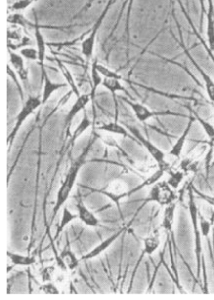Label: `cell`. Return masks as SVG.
Wrapping results in <instances>:
<instances>
[{
	"mask_svg": "<svg viewBox=\"0 0 214 300\" xmlns=\"http://www.w3.org/2000/svg\"><path fill=\"white\" fill-rule=\"evenodd\" d=\"M76 207L79 218L85 225L94 227L98 224L99 221L96 216L86 208L82 202H79Z\"/></svg>",
	"mask_w": 214,
	"mask_h": 300,
	"instance_id": "5bb4252c",
	"label": "cell"
},
{
	"mask_svg": "<svg viewBox=\"0 0 214 300\" xmlns=\"http://www.w3.org/2000/svg\"><path fill=\"white\" fill-rule=\"evenodd\" d=\"M203 79L207 94H208L209 99L212 102H214V82L208 75H205L203 76Z\"/></svg>",
	"mask_w": 214,
	"mask_h": 300,
	"instance_id": "f1b7e54d",
	"label": "cell"
},
{
	"mask_svg": "<svg viewBox=\"0 0 214 300\" xmlns=\"http://www.w3.org/2000/svg\"><path fill=\"white\" fill-rule=\"evenodd\" d=\"M10 62L14 71L17 73L18 77L23 83L29 80V72L25 64V59L18 53L10 51Z\"/></svg>",
	"mask_w": 214,
	"mask_h": 300,
	"instance_id": "ba28073f",
	"label": "cell"
},
{
	"mask_svg": "<svg viewBox=\"0 0 214 300\" xmlns=\"http://www.w3.org/2000/svg\"><path fill=\"white\" fill-rule=\"evenodd\" d=\"M113 4V0H110L109 1L108 6L106 7L104 11H102L101 15L100 16L98 20H97L96 23L90 30V34L86 38L84 39L81 43V51L85 59L87 60L92 59L93 55H94L95 46H96V37L98 33L100 27H101L102 22L105 18L107 13H108L109 9Z\"/></svg>",
	"mask_w": 214,
	"mask_h": 300,
	"instance_id": "3957f363",
	"label": "cell"
},
{
	"mask_svg": "<svg viewBox=\"0 0 214 300\" xmlns=\"http://www.w3.org/2000/svg\"><path fill=\"white\" fill-rule=\"evenodd\" d=\"M35 38L37 52H38V62L41 67L42 71L45 70V61L46 59V43L43 33L41 31L38 23H36L34 26Z\"/></svg>",
	"mask_w": 214,
	"mask_h": 300,
	"instance_id": "30bf717a",
	"label": "cell"
},
{
	"mask_svg": "<svg viewBox=\"0 0 214 300\" xmlns=\"http://www.w3.org/2000/svg\"><path fill=\"white\" fill-rule=\"evenodd\" d=\"M43 290L46 294H59L56 287L51 283L46 284L43 287Z\"/></svg>",
	"mask_w": 214,
	"mask_h": 300,
	"instance_id": "1f68e13d",
	"label": "cell"
},
{
	"mask_svg": "<svg viewBox=\"0 0 214 300\" xmlns=\"http://www.w3.org/2000/svg\"><path fill=\"white\" fill-rule=\"evenodd\" d=\"M91 78H92V90L90 94L91 95L92 99L94 98L96 92L100 86L102 85L103 82L104 78L100 74L96 68V61L93 62L91 68Z\"/></svg>",
	"mask_w": 214,
	"mask_h": 300,
	"instance_id": "ffe728a7",
	"label": "cell"
},
{
	"mask_svg": "<svg viewBox=\"0 0 214 300\" xmlns=\"http://www.w3.org/2000/svg\"><path fill=\"white\" fill-rule=\"evenodd\" d=\"M11 262L15 265L17 266H28L33 264L36 262L35 258L29 256H24L17 253H8Z\"/></svg>",
	"mask_w": 214,
	"mask_h": 300,
	"instance_id": "44dd1931",
	"label": "cell"
},
{
	"mask_svg": "<svg viewBox=\"0 0 214 300\" xmlns=\"http://www.w3.org/2000/svg\"><path fill=\"white\" fill-rule=\"evenodd\" d=\"M81 160H78L74 163L73 166L70 168L68 173H67L66 178L64 182H63L61 187H60L59 192H58L57 197V202L55 204L54 209H53V213H56L59 211V208L65 202L67 201L71 192L72 190L76 183L77 177L79 173V169L81 166Z\"/></svg>",
	"mask_w": 214,
	"mask_h": 300,
	"instance_id": "7a4b0ae2",
	"label": "cell"
},
{
	"mask_svg": "<svg viewBox=\"0 0 214 300\" xmlns=\"http://www.w3.org/2000/svg\"><path fill=\"white\" fill-rule=\"evenodd\" d=\"M176 204L175 202L165 206L163 213L162 225L164 229L171 231L175 221Z\"/></svg>",
	"mask_w": 214,
	"mask_h": 300,
	"instance_id": "2e32d148",
	"label": "cell"
},
{
	"mask_svg": "<svg viewBox=\"0 0 214 300\" xmlns=\"http://www.w3.org/2000/svg\"><path fill=\"white\" fill-rule=\"evenodd\" d=\"M43 73V88L41 99L43 104L49 101L55 92L59 91L63 88L68 87L66 83H58L53 82L48 75L46 70L42 71Z\"/></svg>",
	"mask_w": 214,
	"mask_h": 300,
	"instance_id": "52a82bcc",
	"label": "cell"
},
{
	"mask_svg": "<svg viewBox=\"0 0 214 300\" xmlns=\"http://www.w3.org/2000/svg\"><path fill=\"white\" fill-rule=\"evenodd\" d=\"M121 232H122V231H118L117 232H116V233L113 234L112 236L109 237L108 239H106V240L102 242L101 244H100L98 246H97V247L95 248L94 250H92L91 252L89 253V254L86 255L84 258L88 259V258H94L96 257L97 255H99L102 251L108 248L109 246L118 238L119 235L120 234Z\"/></svg>",
	"mask_w": 214,
	"mask_h": 300,
	"instance_id": "d6986e66",
	"label": "cell"
},
{
	"mask_svg": "<svg viewBox=\"0 0 214 300\" xmlns=\"http://www.w3.org/2000/svg\"><path fill=\"white\" fill-rule=\"evenodd\" d=\"M53 272V267L50 268H46L44 269L43 274V280L44 281H48L51 280V276H52Z\"/></svg>",
	"mask_w": 214,
	"mask_h": 300,
	"instance_id": "d6a6232c",
	"label": "cell"
},
{
	"mask_svg": "<svg viewBox=\"0 0 214 300\" xmlns=\"http://www.w3.org/2000/svg\"><path fill=\"white\" fill-rule=\"evenodd\" d=\"M99 131L102 132H108V133L118 135L125 137L130 136L129 131L125 126L120 124V123L114 121V122H109L106 124L100 125L97 127Z\"/></svg>",
	"mask_w": 214,
	"mask_h": 300,
	"instance_id": "4fadbf2b",
	"label": "cell"
},
{
	"mask_svg": "<svg viewBox=\"0 0 214 300\" xmlns=\"http://www.w3.org/2000/svg\"><path fill=\"white\" fill-rule=\"evenodd\" d=\"M96 66L97 71H99L100 74L104 78L108 79H117V80H122V76L118 74L117 72L113 71L112 69L108 68V67L104 66V65L99 64L96 61Z\"/></svg>",
	"mask_w": 214,
	"mask_h": 300,
	"instance_id": "7402d4cb",
	"label": "cell"
},
{
	"mask_svg": "<svg viewBox=\"0 0 214 300\" xmlns=\"http://www.w3.org/2000/svg\"><path fill=\"white\" fill-rule=\"evenodd\" d=\"M92 125V121L88 114V112L86 109L83 112V115L82 119L77 125L76 129L74 130L73 135L71 137L72 143H74V141L82 136L85 132L87 131Z\"/></svg>",
	"mask_w": 214,
	"mask_h": 300,
	"instance_id": "9a60e30c",
	"label": "cell"
},
{
	"mask_svg": "<svg viewBox=\"0 0 214 300\" xmlns=\"http://www.w3.org/2000/svg\"><path fill=\"white\" fill-rule=\"evenodd\" d=\"M196 118L198 122L201 124L204 132H206L207 136L210 137L211 139L214 138V127L213 125H212L211 123L202 119V118L199 117V116H196Z\"/></svg>",
	"mask_w": 214,
	"mask_h": 300,
	"instance_id": "83f0119b",
	"label": "cell"
},
{
	"mask_svg": "<svg viewBox=\"0 0 214 300\" xmlns=\"http://www.w3.org/2000/svg\"><path fill=\"white\" fill-rule=\"evenodd\" d=\"M20 54L25 59L32 60V61H38V52H37L36 48L25 46V47L21 48Z\"/></svg>",
	"mask_w": 214,
	"mask_h": 300,
	"instance_id": "d4e9b609",
	"label": "cell"
},
{
	"mask_svg": "<svg viewBox=\"0 0 214 300\" xmlns=\"http://www.w3.org/2000/svg\"><path fill=\"white\" fill-rule=\"evenodd\" d=\"M62 261L64 264L68 267L69 269L76 268L78 265V260H77L75 255L72 253L71 251L67 250L62 253L61 256Z\"/></svg>",
	"mask_w": 214,
	"mask_h": 300,
	"instance_id": "cb8c5ba5",
	"label": "cell"
},
{
	"mask_svg": "<svg viewBox=\"0 0 214 300\" xmlns=\"http://www.w3.org/2000/svg\"></svg>",
	"mask_w": 214,
	"mask_h": 300,
	"instance_id": "836d02e7",
	"label": "cell"
},
{
	"mask_svg": "<svg viewBox=\"0 0 214 300\" xmlns=\"http://www.w3.org/2000/svg\"><path fill=\"white\" fill-rule=\"evenodd\" d=\"M57 66L59 67V71L61 72L63 77L66 80L67 85L71 88V91L76 97L79 96L81 94L79 87L77 85L75 79H74L73 74L67 67L59 59H55Z\"/></svg>",
	"mask_w": 214,
	"mask_h": 300,
	"instance_id": "8fae6325",
	"label": "cell"
},
{
	"mask_svg": "<svg viewBox=\"0 0 214 300\" xmlns=\"http://www.w3.org/2000/svg\"><path fill=\"white\" fill-rule=\"evenodd\" d=\"M183 180H184V173L182 171H178H178L172 172L170 174L167 183L174 190H175L180 186Z\"/></svg>",
	"mask_w": 214,
	"mask_h": 300,
	"instance_id": "603a6c76",
	"label": "cell"
},
{
	"mask_svg": "<svg viewBox=\"0 0 214 300\" xmlns=\"http://www.w3.org/2000/svg\"><path fill=\"white\" fill-rule=\"evenodd\" d=\"M193 120H190L186 127L185 131L180 135L179 138L176 140L175 143L172 146L171 150H170L169 154L174 157L179 158L182 153L183 149H184L186 141H187L188 134L190 133V130L192 125Z\"/></svg>",
	"mask_w": 214,
	"mask_h": 300,
	"instance_id": "7c38bea8",
	"label": "cell"
},
{
	"mask_svg": "<svg viewBox=\"0 0 214 300\" xmlns=\"http://www.w3.org/2000/svg\"><path fill=\"white\" fill-rule=\"evenodd\" d=\"M160 244L161 239L160 232L156 230L144 240V251L147 255H152L159 248Z\"/></svg>",
	"mask_w": 214,
	"mask_h": 300,
	"instance_id": "e0dca14e",
	"label": "cell"
},
{
	"mask_svg": "<svg viewBox=\"0 0 214 300\" xmlns=\"http://www.w3.org/2000/svg\"><path fill=\"white\" fill-rule=\"evenodd\" d=\"M76 217V215L72 214L71 211L65 207L64 211H63L61 222H60L59 229L57 230V236H58L60 232H61L64 229L65 226H66L71 221H73Z\"/></svg>",
	"mask_w": 214,
	"mask_h": 300,
	"instance_id": "484cf974",
	"label": "cell"
},
{
	"mask_svg": "<svg viewBox=\"0 0 214 300\" xmlns=\"http://www.w3.org/2000/svg\"><path fill=\"white\" fill-rule=\"evenodd\" d=\"M16 72L15 71H14L13 69L10 68V66H8V75L10 76V77L11 78L13 79V80L14 81V82L15 83H17V86L18 87V89L19 90V92L21 94V97H22V101H23V100H24V98H23V90H22V85H21L20 83L19 82V80H20V79L19 78V77H17V75H16Z\"/></svg>",
	"mask_w": 214,
	"mask_h": 300,
	"instance_id": "f546056e",
	"label": "cell"
},
{
	"mask_svg": "<svg viewBox=\"0 0 214 300\" xmlns=\"http://www.w3.org/2000/svg\"><path fill=\"white\" fill-rule=\"evenodd\" d=\"M201 229L202 234L204 236H208L211 230L210 223H209L207 220H201Z\"/></svg>",
	"mask_w": 214,
	"mask_h": 300,
	"instance_id": "4dcf8cb0",
	"label": "cell"
},
{
	"mask_svg": "<svg viewBox=\"0 0 214 300\" xmlns=\"http://www.w3.org/2000/svg\"><path fill=\"white\" fill-rule=\"evenodd\" d=\"M127 128L128 129L130 133L133 135V136L136 137L137 140L145 148L151 156L157 162L158 164H159L161 168L164 167L165 163H166L165 162V153L160 149L158 148L157 146H155L152 142H151L149 139H146L145 136H143L140 131L135 127L128 125Z\"/></svg>",
	"mask_w": 214,
	"mask_h": 300,
	"instance_id": "5b68a950",
	"label": "cell"
},
{
	"mask_svg": "<svg viewBox=\"0 0 214 300\" xmlns=\"http://www.w3.org/2000/svg\"><path fill=\"white\" fill-rule=\"evenodd\" d=\"M37 1V0H18L11 5V9L15 11H23Z\"/></svg>",
	"mask_w": 214,
	"mask_h": 300,
	"instance_id": "4316f807",
	"label": "cell"
},
{
	"mask_svg": "<svg viewBox=\"0 0 214 300\" xmlns=\"http://www.w3.org/2000/svg\"><path fill=\"white\" fill-rule=\"evenodd\" d=\"M102 86L111 92L114 97L116 96V92H127V89L121 82V80L117 79L104 78Z\"/></svg>",
	"mask_w": 214,
	"mask_h": 300,
	"instance_id": "ac0fdd59",
	"label": "cell"
},
{
	"mask_svg": "<svg viewBox=\"0 0 214 300\" xmlns=\"http://www.w3.org/2000/svg\"><path fill=\"white\" fill-rule=\"evenodd\" d=\"M43 105L42 102L41 97L33 96L31 95L29 98L26 99L23 104L22 109L18 112L17 117H16L15 124L14 125L12 131L8 136V145H11L17 135L19 132L21 127L24 124L30 115L33 114L35 111L37 109Z\"/></svg>",
	"mask_w": 214,
	"mask_h": 300,
	"instance_id": "6da1fadb",
	"label": "cell"
},
{
	"mask_svg": "<svg viewBox=\"0 0 214 300\" xmlns=\"http://www.w3.org/2000/svg\"><path fill=\"white\" fill-rule=\"evenodd\" d=\"M92 100L90 94H81L76 97V99L74 104L72 105L71 109H69L65 118V124L66 126L70 127L73 122L74 118L78 116L81 112L85 111L87 106Z\"/></svg>",
	"mask_w": 214,
	"mask_h": 300,
	"instance_id": "8992f818",
	"label": "cell"
},
{
	"mask_svg": "<svg viewBox=\"0 0 214 300\" xmlns=\"http://www.w3.org/2000/svg\"><path fill=\"white\" fill-rule=\"evenodd\" d=\"M151 201L162 206H167L175 202V190L166 182H160L153 185L149 194Z\"/></svg>",
	"mask_w": 214,
	"mask_h": 300,
	"instance_id": "277c9868",
	"label": "cell"
},
{
	"mask_svg": "<svg viewBox=\"0 0 214 300\" xmlns=\"http://www.w3.org/2000/svg\"><path fill=\"white\" fill-rule=\"evenodd\" d=\"M125 102L130 107L139 122H145L154 117L155 113L145 105L128 99L125 100Z\"/></svg>",
	"mask_w": 214,
	"mask_h": 300,
	"instance_id": "9c48e42d",
	"label": "cell"
}]
</instances>
